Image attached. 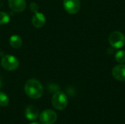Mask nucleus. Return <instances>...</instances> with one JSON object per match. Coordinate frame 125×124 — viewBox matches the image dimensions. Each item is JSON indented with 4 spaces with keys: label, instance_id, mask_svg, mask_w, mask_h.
Segmentation results:
<instances>
[{
    "label": "nucleus",
    "instance_id": "nucleus-3",
    "mask_svg": "<svg viewBox=\"0 0 125 124\" xmlns=\"http://www.w3.org/2000/svg\"><path fill=\"white\" fill-rule=\"evenodd\" d=\"M108 42L111 47L116 49H120L125 45V34L121 31H114L110 34Z\"/></svg>",
    "mask_w": 125,
    "mask_h": 124
},
{
    "label": "nucleus",
    "instance_id": "nucleus-2",
    "mask_svg": "<svg viewBox=\"0 0 125 124\" xmlns=\"http://www.w3.org/2000/svg\"><path fill=\"white\" fill-rule=\"evenodd\" d=\"M68 104V99L66 94L62 91H56L52 97V105L58 110H64Z\"/></svg>",
    "mask_w": 125,
    "mask_h": 124
},
{
    "label": "nucleus",
    "instance_id": "nucleus-5",
    "mask_svg": "<svg viewBox=\"0 0 125 124\" xmlns=\"http://www.w3.org/2000/svg\"><path fill=\"white\" fill-rule=\"evenodd\" d=\"M40 120L42 124H53L57 120V115L52 110H45L40 115Z\"/></svg>",
    "mask_w": 125,
    "mask_h": 124
},
{
    "label": "nucleus",
    "instance_id": "nucleus-4",
    "mask_svg": "<svg viewBox=\"0 0 125 124\" xmlns=\"http://www.w3.org/2000/svg\"><path fill=\"white\" fill-rule=\"evenodd\" d=\"M1 67L7 71H13L16 69L19 66V61L18 58L12 55H5L1 60Z\"/></svg>",
    "mask_w": 125,
    "mask_h": 124
},
{
    "label": "nucleus",
    "instance_id": "nucleus-13",
    "mask_svg": "<svg viewBox=\"0 0 125 124\" xmlns=\"http://www.w3.org/2000/svg\"><path fill=\"white\" fill-rule=\"evenodd\" d=\"M9 104V98L7 94L3 92H0V106L6 107Z\"/></svg>",
    "mask_w": 125,
    "mask_h": 124
},
{
    "label": "nucleus",
    "instance_id": "nucleus-17",
    "mask_svg": "<svg viewBox=\"0 0 125 124\" xmlns=\"http://www.w3.org/2000/svg\"><path fill=\"white\" fill-rule=\"evenodd\" d=\"M40 124L39 123H37V122H32V123H31V124Z\"/></svg>",
    "mask_w": 125,
    "mask_h": 124
},
{
    "label": "nucleus",
    "instance_id": "nucleus-10",
    "mask_svg": "<svg viewBox=\"0 0 125 124\" xmlns=\"http://www.w3.org/2000/svg\"><path fill=\"white\" fill-rule=\"evenodd\" d=\"M31 23L35 28H41L45 23V17L42 12H35L32 17Z\"/></svg>",
    "mask_w": 125,
    "mask_h": 124
},
{
    "label": "nucleus",
    "instance_id": "nucleus-8",
    "mask_svg": "<svg viewBox=\"0 0 125 124\" xmlns=\"http://www.w3.org/2000/svg\"><path fill=\"white\" fill-rule=\"evenodd\" d=\"M8 4L10 8L15 12H23L26 7L25 0H9Z\"/></svg>",
    "mask_w": 125,
    "mask_h": 124
},
{
    "label": "nucleus",
    "instance_id": "nucleus-6",
    "mask_svg": "<svg viewBox=\"0 0 125 124\" xmlns=\"http://www.w3.org/2000/svg\"><path fill=\"white\" fill-rule=\"evenodd\" d=\"M63 6L64 10L71 15L76 14L81 9L80 0H64Z\"/></svg>",
    "mask_w": 125,
    "mask_h": 124
},
{
    "label": "nucleus",
    "instance_id": "nucleus-14",
    "mask_svg": "<svg viewBox=\"0 0 125 124\" xmlns=\"http://www.w3.org/2000/svg\"><path fill=\"white\" fill-rule=\"evenodd\" d=\"M10 21V16L4 12H0V25L7 24Z\"/></svg>",
    "mask_w": 125,
    "mask_h": 124
},
{
    "label": "nucleus",
    "instance_id": "nucleus-1",
    "mask_svg": "<svg viewBox=\"0 0 125 124\" xmlns=\"http://www.w3.org/2000/svg\"><path fill=\"white\" fill-rule=\"evenodd\" d=\"M24 90L26 95L34 99H40L43 94V87L36 79H30L25 84Z\"/></svg>",
    "mask_w": 125,
    "mask_h": 124
},
{
    "label": "nucleus",
    "instance_id": "nucleus-16",
    "mask_svg": "<svg viewBox=\"0 0 125 124\" xmlns=\"http://www.w3.org/2000/svg\"><path fill=\"white\" fill-rule=\"evenodd\" d=\"M48 88H49V91L51 92L55 93V92L59 91V86H58L57 85H55V84H51Z\"/></svg>",
    "mask_w": 125,
    "mask_h": 124
},
{
    "label": "nucleus",
    "instance_id": "nucleus-9",
    "mask_svg": "<svg viewBox=\"0 0 125 124\" xmlns=\"http://www.w3.org/2000/svg\"><path fill=\"white\" fill-rule=\"evenodd\" d=\"M40 112L37 107L35 105H29L25 110V116L29 121H34L39 116Z\"/></svg>",
    "mask_w": 125,
    "mask_h": 124
},
{
    "label": "nucleus",
    "instance_id": "nucleus-15",
    "mask_svg": "<svg viewBox=\"0 0 125 124\" xmlns=\"http://www.w3.org/2000/svg\"><path fill=\"white\" fill-rule=\"evenodd\" d=\"M30 9H31V10L34 13H35V12H38L39 6H38V4H36L35 2H32V3H31V4H30Z\"/></svg>",
    "mask_w": 125,
    "mask_h": 124
},
{
    "label": "nucleus",
    "instance_id": "nucleus-11",
    "mask_svg": "<svg viewBox=\"0 0 125 124\" xmlns=\"http://www.w3.org/2000/svg\"><path fill=\"white\" fill-rule=\"evenodd\" d=\"M10 45L12 48H15V49H18L22 46L23 44V41L22 39L16 34L12 35L10 37Z\"/></svg>",
    "mask_w": 125,
    "mask_h": 124
},
{
    "label": "nucleus",
    "instance_id": "nucleus-12",
    "mask_svg": "<svg viewBox=\"0 0 125 124\" xmlns=\"http://www.w3.org/2000/svg\"><path fill=\"white\" fill-rule=\"evenodd\" d=\"M114 57H115L116 61L118 63H119V64L125 63V50H118L115 53Z\"/></svg>",
    "mask_w": 125,
    "mask_h": 124
},
{
    "label": "nucleus",
    "instance_id": "nucleus-7",
    "mask_svg": "<svg viewBox=\"0 0 125 124\" xmlns=\"http://www.w3.org/2000/svg\"><path fill=\"white\" fill-rule=\"evenodd\" d=\"M112 75L116 80L125 81V64H119L112 69Z\"/></svg>",
    "mask_w": 125,
    "mask_h": 124
},
{
    "label": "nucleus",
    "instance_id": "nucleus-18",
    "mask_svg": "<svg viewBox=\"0 0 125 124\" xmlns=\"http://www.w3.org/2000/svg\"><path fill=\"white\" fill-rule=\"evenodd\" d=\"M1 88V77H0V88Z\"/></svg>",
    "mask_w": 125,
    "mask_h": 124
}]
</instances>
